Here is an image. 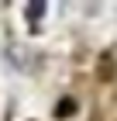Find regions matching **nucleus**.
<instances>
[{
    "mask_svg": "<svg viewBox=\"0 0 117 121\" xmlns=\"http://www.w3.org/2000/svg\"><path fill=\"white\" fill-rule=\"evenodd\" d=\"M28 14H31V17H38V14H45V4H31V7H28Z\"/></svg>",
    "mask_w": 117,
    "mask_h": 121,
    "instance_id": "obj_1",
    "label": "nucleus"
}]
</instances>
